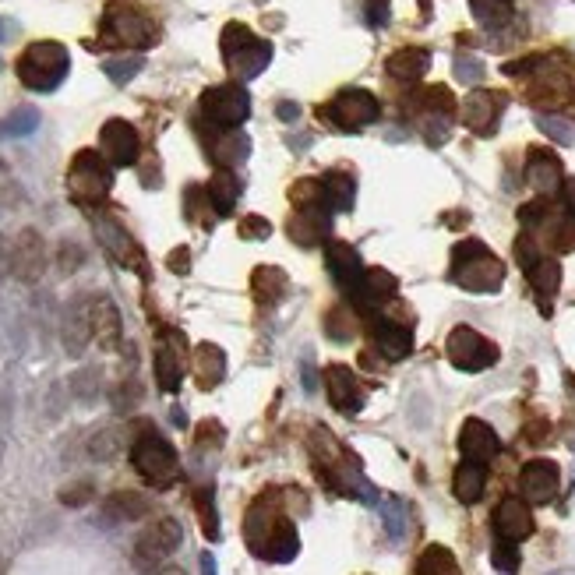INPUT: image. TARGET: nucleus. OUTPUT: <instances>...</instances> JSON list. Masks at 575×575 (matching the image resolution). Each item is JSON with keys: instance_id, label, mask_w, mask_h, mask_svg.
<instances>
[{"instance_id": "1", "label": "nucleus", "mask_w": 575, "mask_h": 575, "mask_svg": "<svg viewBox=\"0 0 575 575\" xmlns=\"http://www.w3.org/2000/svg\"><path fill=\"white\" fill-rule=\"evenodd\" d=\"M247 544L265 561H290L300 551L297 530H293L290 519L276 516L262 501H254L251 512H247Z\"/></svg>"}, {"instance_id": "2", "label": "nucleus", "mask_w": 575, "mask_h": 575, "mask_svg": "<svg viewBox=\"0 0 575 575\" xmlns=\"http://www.w3.org/2000/svg\"><path fill=\"white\" fill-rule=\"evenodd\" d=\"M68 68H71L68 46L53 43V39H39V43H32L18 57V78L32 92H53L68 78Z\"/></svg>"}, {"instance_id": "3", "label": "nucleus", "mask_w": 575, "mask_h": 575, "mask_svg": "<svg viewBox=\"0 0 575 575\" xmlns=\"http://www.w3.org/2000/svg\"><path fill=\"white\" fill-rule=\"evenodd\" d=\"M452 279L470 293H494L505 279V265L480 240H463L452 251Z\"/></svg>"}, {"instance_id": "4", "label": "nucleus", "mask_w": 575, "mask_h": 575, "mask_svg": "<svg viewBox=\"0 0 575 575\" xmlns=\"http://www.w3.org/2000/svg\"><path fill=\"white\" fill-rule=\"evenodd\" d=\"M131 466L152 487H170L180 477L177 449L159 431H152V427H142V434L131 441Z\"/></svg>"}, {"instance_id": "5", "label": "nucleus", "mask_w": 575, "mask_h": 575, "mask_svg": "<svg viewBox=\"0 0 575 575\" xmlns=\"http://www.w3.org/2000/svg\"><path fill=\"white\" fill-rule=\"evenodd\" d=\"M223 60L226 68L233 71L237 78H254L262 75L265 68H269L272 60V46L265 43V39H258L251 29H244V25H226L223 29Z\"/></svg>"}, {"instance_id": "6", "label": "nucleus", "mask_w": 575, "mask_h": 575, "mask_svg": "<svg viewBox=\"0 0 575 575\" xmlns=\"http://www.w3.org/2000/svg\"><path fill=\"white\" fill-rule=\"evenodd\" d=\"M113 187V166L103 159V152H78L75 163L68 170V191L75 202L82 205H96L110 195Z\"/></svg>"}, {"instance_id": "7", "label": "nucleus", "mask_w": 575, "mask_h": 575, "mask_svg": "<svg viewBox=\"0 0 575 575\" xmlns=\"http://www.w3.org/2000/svg\"><path fill=\"white\" fill-rule=\"evenodd\" d=\"M202 113L212 127L219 131H237L247 117H251V99L247 92L240 89L237 82H226V85H216L202 96Z\"/></svg>"}, {"instance_id": "8", "label": "nucleus", "mask_w": 575, "mask_h": 575, "mask_svg": "<svg viewBox=\"0 0 575 575\" xmlns=\"http://www.w3.org/2000/svg\"><path fill=\"white\" fill-rule=\"evenodd\" d=\"M381 117V103L364 89H346L332 99L329 106H322V120L336 124L339 131H360V127L374 124Z\"/></svg>"}, {"instance_id": "9", "label": "nucleus", "mask_w": 575, "mask_h": 575, "mask_svg": "<svg viewBox=\"0 0 575 575\" xmlns=\"http://www.w3.org/2000/svg\"><path fill=\"white\" fill-rule=\"evenodd\" d=\"M180 540H184V530H180L177 519H159V523H152L149 530L138 537L135 565L142 568V572H152V568H159L163 561H170V554L180 547Z\"/></svg>"}, {"instance_id": "10", "label": "nucleus", "mask_w": 575, "mask_h": 575, "mask_svg": "<svg viewBox=\"0 0 575 575\" xmlns=\"http://www.w3.org/2000/svg\"><path fill=\"white\" fill-rule=\"evenodd\" d=\"M103 36L117 46H138V50H145V46L156 43V25L138 8H117L106 15Z\"/></svg>"}, {"instance_id": "11", "label": "nucleus", "mask_w": 575, "mask_h": 575, "mask_svg": "<svg viewBox=\"0 0 575 575\" xmlns=\"http://www.w3.org/2000/svg\"><path fill=\"white\" fill-rule=\"evenodd\" d=\"M449 360L459 371H487L498 360V346L487 343L480 332H473L470 325H459L449 336Z\"/></svg>"}, {"instance_id": "12", "label": "nucleus", "mask_w": 575, "mask_h": 575, "mask_svg": "<svg viewBox=\"0 0 575 575\" xmlns=\"http://www.w3.org/2000/svg\"><path fill=\"white\" fill-rule=\"evenodd\" d=\"M99 152L110 166H135L138 152H142L138 131L127 120H106L99 131Z\"/></svg>"}, {"instance_id": "13", "label": "nucleus", "mask_w": 575, "mask_h": 575, "mask_svg": "<svg viewBox=\"0 0 575 575\" xmlns=\"http://www.w3.org/2000/svg\"><path fill=\"white\" fill-rule=\"evenodd\" d=\"M519 487H523V501L547 505V501H554V494H558L561 487L558 466H554L551 459H533V463H526L523 473H519Z\"/></svg>"}, {"instance_id": "14", "label": "nucleus", "mask_w": 575, "mask_h": 575, "mask_svg": "<svg viewBox=\"0 0 575 575\" xmlns=\"http://www.w3.org/2000/svg\"><path fill=\"white\" fill-rule=\"evenodd\" d=\"M533 533V512L530 501L523 498H505L494 508V537L508 540V544H519Z\"/></svg>"}, {"instance_id": "15", "label": "nucleus", "mask_w": 575, "mask_h": 575, "mask_svg": "<svg viewBox=\"0 0 575 575\" xmlns=\"http://www.w3.org/2000/svg\"><path fill=\"white\" fill-rule=\"evenodd\" d=\"M459 452H463L466 463L487 466L501 452V441L498 434L491 431V424H484V420H466L463 434H459Z\"/></svg>"}, {"instance_id": "16", "label": "nucleus", "mask_w": 575, "mask_h": 575, "mask_svg": "<svg viewBox=\"0 0 575 575\" xmlns=\"http://www.w3.org/2000/svg\"><path fill=\"white\" fill-rule=\"evenodd\" d=\"M325 265H329L332 279H336V283L343 286L346 293L357 290V286L364 283V276H367V269H364V262H360L357 247L339 244V240L325 247Z\"/></svg>"}, {"instance_id": "17", "label": "nucleus", "mask_w": 575, "mask_h": 575, "mask_svg": "<svg viewBox=\"0 0 575 575\" xmlns=\"http://www.w3.org/2000/svg\"><path fill=\"white\" fill-rule=\"evenodd\" d=\"M501 110H505V99L498 96V92H487V89H477L466 96L463 103V120L470 131H477V135H491L494 124H498Z\"/></svg>"}, {"instance_id": "18", "label": "nucleus", "mask_w": 575, "mask_h": 575, "mask_svg": "<svg viewBox=\"0 0 575 575\" xmlns=\"http://www.w3.org/2000/svg\"><path fill=\"white\" fill-rule=\"evenodd\" d=\"M325 389H329V403L339 413H357L364 406V392H360V381L350 367L336 364L325 371Z\"/></svg>"}, {"instance_id": "19", "label": "nucleus", "mask_w": 575, "mask_h": 575, "mask_svg": "<svg viewBox=\"0 0 575 575\" xmlns=\"http://www.w3.org/2000/svg\"><path fill=\"white\" fill-rule=\"evenodd\" d=\"M526 184H530L540 198L558 191V187L565 184V177H561V159L547 149H530V159H526Z\"/></svg>"}, {"instance_id": "20", "label": "nucleus", "mask_w": 575, "mask_h": 575, "mask_svg": "<svg viewBox=\"0 0 575 575\" xmlns=\"http://www.w3.org/2000/svg\"><path fill=\"white\" fill-rule=\"evenodd\" d=\"M329 230H332V216H329L325 205H304L290 223V237L304 247L329 240Z\"/></svg>"}, {"instance_id": "21", "label": "nucleus", "mask_w": 575, "mask_h": 575, "mask_svg": "<svg viewBox=\"0 0 575 575\" xmlns=\"http://www.w3.org/2000/svg\"><path fill=\"white\" fill-rule=\"evenodd\" d=\"M371 339H374V346H378V353H385L389 360H403V357H410V350H413V332L399 322H381V318H374Z\"/></svg>"}, {"instance_id": "22", "label": "nucleus", "mask_w": 575, "mask_h": 575, "mask_svg": "<svg viewBox=\"0 0 575 575\" xmlns=\"http://www.w3.org/2000/svg\"><path fill=\"white\" fill-rule=\"evenodd\" d=\"M149 498L138 491H117L103 501V519L106 523H135V519L149 516Z\"/></svg>"}, {"instance_id": "23", "label": "nucleus", "mask_w": 575, "mask_h": 575, "mask_svg": "<svg viewBox=\"0 0 575 575\" xmlns=\"http://www.w3.org/2000/svg\"><path fill=\"white\" fill-rule=\"evenodd\" d=\"M427 68H431V53L420 50V46H406V50L392 53V57L385 60V71H389L396 82H417V78L427 75Z\"/></svg>"}, {"instance_id": "24", "label": "nucleus", "mask_w": 575, "mask_h": 575, "mask_svg": "<svg viewBox=\"0 0 575 575\" xmlns=\"http://www.w3.org/2000/svg\"><path fill=\"white\" fill-rule=\"evenodd\" d=\"M318 187H322V205L325 209H339L346 212L353 205V195H357V180L350 177V173H325L322 180H318Z\"/></svg>"}, {"instance_id": "25", "label": "nucleus", "mask_w": 575, "mask_h": 575, "mask_svg": "<svg viewBox=\"0 0 575 575\" xmlns=\"http://www.w3.org/2000/svg\"><path fill=\"white\" fill-rule=\"evenodd\" d=\"M484 487H487V470L480 463H459L456 477H452V491L463 505H477L484 498Z\"/></svg>"}, {"instance_id": "26", "label": "nucleus", "mask_w": 575, "mask_h": 575, "mask_svg": "<svg viewBox=\"0 0 575 575\" xmlns=\"http://www.w3.org/2000/svg\"><path fill=\"white\" fill-rule=\"evenodd\" d=\"M205 195H209L212 209H216L219 216L233 212V205H237V198H240V180H237V173L223 170V166H219L216 177L209 180V191H205Z\"/></svg>"}, {"instance_id": "27", "label": "nucleus", "mask_w": 575, "mask_h": 575, "mask_svg": "<svg viewBox=\"0 0 575 575\" xmlns=\"http://www.w3.org/2000/svg\"><path fill=\"white\" fill-rule=\"evenodd\" d=\"M247 149H251V142H247L240 131H219L216 145H212V159H216L223 170H230L233 163L247 159Z\"/></svg>"}, {"instance_id": "28", "label": "nucleus", "mask_w": 575, "mask_h": 575, "mask_svg": "<svg viewBox=\"0 0 575 575\" xmlns=\"http://www.w3.org/2000/svg\"><path fill=\"white\" fill-rule=\"evenodd\" d=\"M156 381L163 392H177L180 381H184V360L170 346H159L156 350Z\"/></svg>"}, {"instance_id": "29", "label": "nucleus", "mask_w": 575, "mask_h": 575, "mask_svg": "<svg viewBox=\"0 0 575 575\" xmlns=\"http://www.w3.org/2000/svg\"><path fill=\"white\" fill-rule=\"evenodd\" d=\"M417 575H459V565H456V558H452L449 547L431 544L424 554H420Z\"/></svg>"}, {"instance_id": "30", "label": "nucleus", "mask_w": 575, "mask_h": 575, "mask_svg": "<svg viewBox=\"0 0 575 575\" xmlns=\"http://www.w3.org/2000/svg\"><path fill=\"white\" fill-rule=\"evenodd\" d=\"M526 276H530V286L540 293V297H554V293H558L561 269H558L554 258H540V262H533L530 269H526Z\"/></svg>"}, {"instance_id": "31", "label": "nucleus", "mask_w": 575, "mask_h": 575, "mask_svg": "<svg viewBox=\"0 0 575 575\" xmlns=\"http://www.w3.org/2000/svg\"><path fill=\"white\" fill-rule=\"evenodd\" d=\"M470 8L484 29H501L512 18V0H470Z\"/></svg>"}, {"instance_id": "32", "label": "nucleus", "mask_w": 575, "mask_h": 575, "mask_svg": "<svg viewBox=\"0 0 575 575\" xmlns=\"http://www.w3.org/2000/svg\"><path fill=\"white\" fill-rule=\"evenodd\" d=\"M36 127H39V110L22 106V110H15L8 120H0V138H25L32 135Z\"/></svg>"}, {"instance_id": "33", "label": "nucleus", "mask_w": 575, "mask_h": 575, "mask_svg": "<svg viewBox=\"0 0 575 575\" xmlns=\"http://www.w3.org/2000/svg\"><path fill=\"white\" fill-rule=\"evenodd\" d=\"M195 364H198V378H202V385H216L226 371L223 350H216V346H198Z\"/></svg>"}, {"instance_id": "34", "label": "nucleus", "mask_w": 575, "mask_h": 575, "mask_svg": "<svg viewBox=\"0 0 575 575\" xmlns=\"http://www.w3.org/2000/svg\"><path fill=\"white\" fill-rule=\"evenodd\" d=\"M96 230H99V237H103L106 251H110L113 258H120V262H131V251H135V247H131V237H127V233L120 230L117 223H99Z\"/></svg>"}, {"instance_id": "35", "label": "nucleus", "mask_w": 575, "mask_h": 575, "mask_svg": "<svg viewBox=\"0 0 575 575\" xmlns=\"http://www.w3.org/2000/svg\"><path fill=\"white\" fill-rule=\"evenodd\" d=\"M195 505H198V519H202V530L209 540H219V516H216V501H212V491L202 487L195 494Z\"/></svg>"}, {"instance_id": "36", "label": "nucleus", "mask_w": 575, "mask_h": 575, "mask_svg": "<svg viewBox=\"0 0 575 575\" xmlns=\"http://www.w3.org/2000/svg\"><path fill=\"white\" fill-rule=\"evenodd\" d=\"M491 561H494V568H498V572L516 575V572H519V544H508V540H494Z\"/></svg>"}, {"instance_id": "37", "label": "nucleus", "mask_w": 575, "mask_h": 575, "mask_svg": "<svg viewBox=\"0 0 575 575\" xmlns=\"http://www.w3.org/2000/svg\"><path fill=\"white\" fill-rule=\"evenodd\" d=\"M381 519H385V526H389V537L392 540H403L406 533V508L403 501H385V508H381Z\"/></svg>"}, {"instance_id": "38", "label": "nucleus", "mask_w": 575, "mask_h": 575, "mask_svg": "<svg viewBox=\"0 0 575 575\" xmlns=\"http://www.w3.org/2000/svg\"><path fill=\"white\" fill-rule=\"evenodd\" d=\"M103 71L113 78L117 85H124V82H131V78L142 71V57H124V60H106L103 64Z\"/></svg>"}, {"instance_id": "39", "label": "nucleus", "mask_w": 575, "mask_h": 575, "mask_svg": "<svg viewBox=\"0 0 575 575\" xmlns=\"http://www.w3.org/2000/svg\"><path fill=\"white\" fill-rule=\"evenodd\" d=\"M537 124H540V131H544L547 138H554V142H558V145H572V142H575L572 124H565V120L547 117V113H540V117H537Z\"/></svg>"}, {"instance_id": "40", "label": "nucleus", "mask_w": 575, "mask_h": 575, "mask_svg": "<svg viewBox=\"0 0 575 575\" xmlns=\"http://www.w3.org/2000/svg\"><path fill=\"white\" fill-rule=\"evenodd\" d=\"M272 233V226L265 223L262 216H244V223H240V237L247 240H265Z\"/></svg>"}, {"instance_id": "41", "label": "nucleus", "mask_w": 575, "mask_h": 575, "mask_svg": "<svg viewBox=\"0 0 575 575\" xmlns=\"http://www.w3.org/2000/svg\"><path fill=\"white\" fill-rule=\"evenodd\" d=\"M92 494H96V487H92L89 480H82L78 487H64V491H60V501H64V505H85Z\"/></svg>"}, {"instance_id": "42", "label": "nucleus", "mask_w": 575, "mask_h": 575, "mask_svg": "<svg viewBox=\"0 0 575 575\" xmlns=\"http://www.w3.org/2000/svg\"><path fill=\"white\" fill-rule=\"evenodd\" d=\"M456 75L459 82H477V78L484 75V68H480L477 57H456Z\"/></svg>"}, {"instance_id": "43", "label": "nucleus", "mask_w": 575, "mask_h": 575, "mask_svg": "<svg viewBox=\"0 0 575 575\" xmlns=\"http://www.w3.org/2000/svg\"><path fill=\"white\" fill-rule=\"evenodd\" d=\"M561 205H565V212L575 219V177H568L565 184H561Z\"/></svg>"}, {"instance_id": "44", "label": "nucleus", "mask_w": 575, "mask_h": 575, "mask_svg": "<svg viewBox=\"0 0 575 575\" xmlns=\"http://www.w3.org/2000/svg\"><path fill=\"white\" fill-rule=\"evenodd\" d=\"M202 575H216V561H212V554H202Z\"/></svg>"}, {"instance_id": "45", "label": "nucleus", "mask_w": 575, "mask_h": 575, "mask_svg": "<svg viewBox=\"0 0 575 575\" xmlns=\"http://www.w3.org/2000/svg\"><path fill=\"white\" fill-rule=\"evenodd\" d=\"M279 117H283V120H293V117H297V106H279Z\"/></svg>"}, {"instance_id": "46", "label": "nucleus", "mask_w": 575, "mask_h": 575, "mask_svg": "<svg viewBox=\"0 0 575 575\" xmlns=\"http://www.w3.org/2000/svg\"><path fill=\"white\" fill-rule=\"evenodd\" d=\"M0 39H4V25H0Z\"/></svg>"}]
</instances>
